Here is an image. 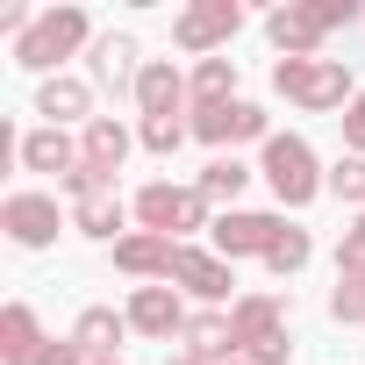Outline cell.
I'll use <instances>...</instances> for the list:
<instances>
[{
    "label": "cell",
    "instance_id": "6da1fadb",
    "mask_svg": "<svg viewBox=\"0 0 365 365\" xmlns=\"http://www.w3.org/2000/svg\"><path fill=\"white\" fill-rule=\"evenodd\" d=\"M272 86H279L287 101H301V108H336V101L351 93V72H344L336 58H279Z\"/></svg>",
    "mask_w": 365,
    "mask_h": 365
},
{
    "label": "cell",
    "instance_id": "7a4b0ae2",
    "mask_svg": "<svg viewBox=\"0 0 365 365\" xmlns=\"http://www.w3.org/2000/svg\"><path fill=\"white\" fill-rule=\"evenodd\" d=\"M265 179H272V194H279L287 208L315 201V158H308V143H301V136H272V143H265Z\"/></svg>",
    "mask_w": 365,
    "mask_h": 365
},
{
    "label": "cell",
    "instance_id": "3957f363",
    "mask_svg": "<svg viewBox=\"0 0 365 365\" xmlns=\"http://www.w3.org/2000/svg\"><path fill=\"white\" fill-rule=\"evenodd\" d=\"M79 36H86V15H79V8H58V15H43V22L22 36V51H15V58L43 72V65H58V58L79 43Z\"/></svg>",
    "mask_w": 365,
    "mask_h": 365
},
{
    "label": "cell",
    "instance_id": "277c9868",
    "mask_svg": "<svg viewBox=\"0 0 365 365\" xmlns=\"http://www.w3.org/2000/svg\"><path fill=\"white\" fill-rule=\"evenodd\" d=\"M136 215L150 222V237H172V230H201V194H187V187H143Z\"/></svg>",
    "mask_w": 365,
    "mask_h": 365
},
{
    "label": "cell",
    "instance_id": "5b68a950",
    "mask_svg": "<svg viewBox=\"0 0 365 365\" xmlns=\"http://www.w3.org/2000/svg\"><path fill=\"white\" fill-rule=\"evenodd\" d=\"M0 222H8L15 244H51V237H58V201H43V194H15L8 208H0Z\"/></svg>",
    "mask_w": 365,
    "mask_h": 365
},
{
    "label": "cell",
    "instance_id": "8992f818",
    "mask_svg": "<svg viewBox=\"0 0 365 365\" xmlns=\"http://www.w3.org/2000/svg\"><path fill=\"white\" fill-rule=\"evenodd\" d=\"M208 143H244V136H265V115L251 108V101H215V108H201V122H194Z\"/></svg>",
    "mask_w": 365,
    "mask_h": 365
},
{
    "label": "cell",
    "instance_id": "52a82bcc",
    "mask_svg": "<svg viewBox=\"0 0 365 365\" xmlns=\"http://www.w3.org/2000/svg\"><path fill=\"white\" fill-rule=\"evenodd\" d=\"M237 22H244V8H237V0H208V8L179 15V43H187V51H208L215 36H237Z\"/></svg>",
    "mask_w": 365,
    "mask_h": 365
},
{
    "label": "cell",
    "instance_id": "ba28073f",
    "mask_svg": "<svg viewBox=\"0 0 365 365\" xmlns=\"http://www.w3.org/2000/svg\"><path fill=\"white\" fill-rule=\"evenodd\" d=\"M279 230H287V222H272V215H222V222H215V244H222L230 258H237V251H272Z\"/></svg>",
    "mask_w": 365,
    "mask_h": 365
},
{
    "label": "cell",
    "instance_id": "9c48e42d",
    "mask_svg": "<svg viewBox=\"0 0 365 365\" xmlns=\"http://www.w3.org/2000/svg\"><path fill=\"white\" fill-rule=\"evenodd\" d=\"M115 265L122 272H172L179 251H172V237H129V244H115Z\"/></svg>",
    "mask_w": 365,
    "mask_h": 365
},
{
    "label": "cell",
    "instance_id": "30bf717a",
    "mask_svg": "<svg viewBox=\"0 0 365 365\" xmlns=\"http://www.w3.org/2000/svg\"><path fill=\"white\" fill-rule=\"evenodd\" d=\"M0 351H8V365H36L43 351H36V315L15 301L8 315H0Z\"/></svg>",
    "mask_w": 365,
    "mask_h": 365
},
{
    "label": "cell",
    "instance_id": "8fae6325",
    "mask_svg": "<svg viewBox=\"0 0 365 365\" xmlns=\"http://www.w3.org/2000/svg\"><path fill=\"white\" fill-rule=\"evenodd\" d=\"M265 29H272V43H279V51H315V36H322V15H315V8H279Z\"/></svg>",
    "mask_w": 365,
    "mask_h": 365
},
{
    "label": "cell",
    "instance_id": "7c38bea8",
    "mask_svg": "<svg viewBox=\"0 0 365 365\" xmlns=\"http://www.w3.org/2000/svg\"><path fill=\"white\" fill-rule=\"evenodd\" d=\"M230 329H237V344H251V351H265V344L279 336V308H272V301H244V308L230 315Z\"/></svg>",
    "mask_w": 365,
    "mask_h": 365
},
{
    "label": "cell",
    "instance_id": "4fadbf2b",
    "mask_svg": "<svg viewBox=\"0 0 365 365\" xmlns=\"http://www.w3.org/2000/svg\"><path fill=\"white\" fill-rule=\"evenodd\" d=\"M179 279H187L194 294H208V301H222L230 294V265H215V258H201V251H179V265H172Z\"/></svg>",
    "mask_w": 365,
    "mask_h": 365
},
{
    "label": "cell",
    "instance_id": "5bb4252c",
    "mask_svg": "<svg viewBox=\"0 0 365 365\" xmlns=\"http://www.w3.org/2000/svg\"><path fill=\"white\" fill-rule=\"evenodd\" d=\"M122 150H129V136H122V122H86V165L108 179L115 165H122Z\"/></svg>",
    "mask_w": 365,
    "mask_h": 365
},
{
    "label": "cell",
    "instance_id": "9a60e30c",
    "mask_svg": "<svg viewBox=\"0 0 365 365\" xmlns=\"http://www.w3.org/2000/svg\"><path fill=\"white\" fill-rule=\"evenodd\" d=\"M129 322H136V329H150V336H165V329L179 322V301H172L165 287H143V294L129 301Z\"/></svg>",
    "mask_w": 365,
    "mask_h": 365
},
{
    "label": "cell",
    "instance_id": "2e32d148",
    "mask_svg": "<svg viewBox=\"0 0 365 365\" xmlns=\"http://www.w3.org/2000/svg\"><path fill=\"white\" fill-rule=\"evenodd\" d=\"M22 158H29V165H36V172H58V179H65V172H72V165H79V158H72V143H65V136H58V129H36V136H29V143H22Z\"/></svg>",
    "mask_w": 365,
    "mask_h": 365
},
{
    "label": "cell",
    "instance_id": "e0dca14e",
    "mask_svg": "<svg viewBox=\"0 0 365 365\" xmlns=\"http://www.w3.org/2000/svg\"><path fill=\"white\" fill-rule=\"evenodd\" d=\"M72 344H79V351H93V358H108V351L122 344V322H115L108 308H86V315H79V336H72Z\"/></svg>",
    "mask_w": 365,
    "mask_h": 365
},
{
    "label": "cell",
    "instance_id": "ac0fdd59",
    "mask_svg": "<svg viewBox=\"0 0 365 365\" xmlns=\"http://www.w3.org/2000/svg\"><path fill=\"white\" fill-rule=\"evenodd\" d=\"M237 344V329L222 322V315H201V322H187V358H222Z\"/></svg>",
    "mask_w": 365,
    "mask_h": 365
},
{
    "label": "cell",
    "instance_id": "d6986e66",
    "mask_svg": "<svg viewBox=\"0 0 365 365\" xmlns=\"http://www.w3.org/2000/svg\"><path fill=\"white\" fill-rule=\"evenodd\" d=\"M136 93H143V115H172V101H179V72H172V65H150V72L136 79Z\"/></svg>",
    "mask_w": 365,
    "mask_h": 365
},
{
    "label": "cell",
    "instance_id": "ffe728a7",
    "mask_svg": "<svg viewBox=\"0 0 365 365\" xmlns=\"http://www.w3.org/2000/svg\"><path fill=\"white\" fill-rule=\"evenodd\" d=\"M129 58H136V43H129V36H101V43H93V72H101L108 86H122V79H129Z\"/></svg>",
    "mask_w": 365,
    "mask_h": 365
},
{
    "label": "cell",
    "instance_id": "44dd1931",
    "mask_svg": "<svg viewBox=\"0 0 365 365\" xmlns=\"http://www.w3.org/2000/svg\"><path fill=\"white\" fill-rule=\"evenodd\" d=\"M79 230H86V237H115V230H122V201H115V194L79 201Z\"/></svg>",
    "mask_w": 365,
    "mask_h": 365
},
{
    "label": "cell",
    "instance_id": "7402d4cb",
    "mask_svg": "<svg viewBox=\"0 0 365 365\" xmlns=\"http://www.w3.org/2000/svg\"><path fill=\"white\" fill-rule=\"evenodd\" d=\"M43 115L58 122V115H86V86L79 79H51L43 86Z\"/></svg>",
    "mask_w": 365,
    "mask_h": 365
},
{
    "label": "cell",
    "instance_id": "603a6c76",
    "mask_svg": "<svg viewBox=\"0 0 365 365\" xmlns=\"http://www.w3.org/2000/svg\"><path fill=\"white\" fill-rule=\"evenodd\" d=\"M244 179H251V172H244L237 158H215V165L201 172V187H208V194H230V201H237V194H244Z\"/></svg>",
    "mask_w": 365,
    "mask_h": 365
},
{
    "label": "cell",
    "instance_id": "cb8c5ba5",
    "mask_svg": "<svg viewBox=\"0 0 365 365\" xmlns=\"http://www.w3.org/2000/svg\"><path fill=\"white\" fill-rule=\"evenodd\" d=\"M265 258H272V272H301V265H308V237H301V230H279V244H272Z\"/></svg>",
    "mask_w": 365,
    "mask_h": 365
},
{
    "label": "cell",
    "instance_id": "d4e9b609",
    "mask_svg": "<svg viewBox=\"0 0 365 365\" xmlns=\"http://www.w3.org/2000/svg\"><path fill=\"white\" fill-rule=\"evenodd\" d=\"M344 322H365V272H344V287H336V301H329Z\"/></svg>",
    "mask_w": 365,
    "mask_h": 365
},
{
    "label": "cell",
    "instance_id": "484cf974",
    "mask_svg": "<svg viewBox=\"0 0 365 365\" xmlns=\"http://www.w3.org/2000/svg\"><path fill=\"white\" fill-rule=\"evenodd\" d=\"M230 79H237V65H230V58H208V65H201V79H194V86H201V93H208V108H215V101H222V93H230Z\"/></svg>",
    "mask_w": 365,
    "mask_h": 365
},
{
    "label": "cell",
    "instance_id": "4316f807",
    "mask_svg": "<svg viewBox=\"0 0 365 365\" xmlns=\"http://www.w3.org/2000/svg\"><path fill=\"white\" fill-rule=\"evenodd\" d=\"M329 187H336L344 201H365V158H344V165L329 172Z\"/></svg>",
    "mask_w": 365,
    "mask_h": 365
},
{
    "label": "cell",
    "instance_id": "83f0119b",
    "mask_svg": "<svg viewBox=\"0 0 365 365\" xmlns=\"http://www.w3.org/2000/svg\"><path fill=\"white\" fill-rule=\"evenodd\" d=\"M179 136H187V129H179L172 115H150V122H143V143H150V150H172Z\"/></svg>",
    "mask_w": 365,
    "mask_h": 365
},
{
    "label": "cell",
    "instance_id": "f1b7e54d",
    "mask_svg": "<svg viewBox=\"0 0 365 365\" xmlns=\"http://www.w3.org/2000/svg\"><path fill=\"white\" fill-rule=\"evenodd\" d=\"M344 272H365V222L344 230Z\"/></svg>",
    "mask_w": 365,
    "mask_h": 365
},
{
    "label": "cell",
    "instance_id": "f546056e",
    "mask_svg": "<svg viewBox=\"0 0 365 365\" xmlns=\"http://www.w3.org/2000/svg\"><path fill=\"white\" fill-rule=\"evenodd\" d=\"M344 136H351V143H358V150H365V93H358V101H351V115H344Z\"/></svg>",
    "mask_w": 365,
    "mask_h": 365
},
{
    "label": "cell",
    "instance_id": "4dcf8cb0",
    "mask_svg": "<svg viewBox=\"0 0 365 365\" xmlns=\"http://www.w3.org/2000/svg\"><path fill=\"white\" fill-rule=\"evenodd\" d=\"M315 15H322V29H336V22H351L358 8H351V0H322V8H315Z\"/></svg>",
    "mask_w": 365,
    "mask_h": 365
},
{
    "label": "cell",
    "instance_id": "1f68e13d",
    "mask_svg": "<svg viewBox=\"0 0 365 365\" xmlns=\"http://www.w3.org/2000/svg\"><path fill=\"white\" fill-rule=\"evenodd\" d=\"M36 365H79V351H72V344H51V351H43Z\"/></svg>",
    "mask_w": 365,
    "mask_h": 365
},
{
    "label": "cell",
    "instance_id": "d6a6232c",
    "mask_svg": "<svg viewBox=\"0 0 365 365\" xmlns=\"http://www.w3.org/2000/svg\"><path fill=\"white\" fill-rule=\"evenodd\" d=\"M165 365H194V358H165Z\"/></svg>",
    "mask_w": 365,
    "mask_h": 365
}]
</instances>
